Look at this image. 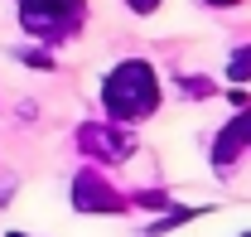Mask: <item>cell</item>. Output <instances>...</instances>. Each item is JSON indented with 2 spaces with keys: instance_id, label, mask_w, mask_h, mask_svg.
<instances>
[{
  "instance_id": "obj_1",
  "label": "cell",
  "mask_w": 251,
  "mask_h": 237,
  "mask_svg": "<svg viewBox=\"0 0 251 237\" xmlns=\"http://www.w3.org/2000/svg\"><path fill=\"white\" fill-rule=\"evenodd\" d=\"M101 107L111 121H145L159 112V73L145 59H126L101 83Z\"/></svg>"
},
{
  "instance_id": "obj_2",
  "label": "cell",
  "mask_w": 251,
  "mask_h": 237,
  "mask_svg": "<svg viewBox=\"0 0 251 237\" xmlns=\"http://www.w3.org/2000/svg\"><path fill=\"white\" fill-rule=\"evenodd\" d=\"M87 20V0H20V25L25 34L44 44H63L82 30Z\"/></svg>"
},
{
  "instance_id": "obj_3",
  "label": "cell",
  "mask_w": 251,
  "mask_h": 237,
  "mask_svg": "<svg viewBox=\"0 0 251 237\" xmlns=\"http://www.w3.org/2000/svg\"><path fill=\"white\" fill-rule=\"evenodd\" d=\"M77 146L87 150L92 160H106V165H121L135 155V136L121 131V126H82L77 131Z\"/></svg>"
},
{
  "instance_id": "obj_4",
  "label": "cell",
  "mask_w": 251,
  "mask_h": 237,
  "mask_svg": "<svg viewBox=\"0 0 251 237\" xmlns=\"http://www.w3.org/2000/svg\"><path fill=\"white\" fill-rule=\"evenodd\" d=\"M73 208H77V213H121L126 204L97 170H82V175L73 179Z\"/></svg>"
},
{
  "instance_id": "obj_5",
  "label": "cell",
  "mask_w": 251,
  "mask_h": 237,
  "mask_svg": "<svg viewBox=\"0 0 251 237\" xmlns=\"http://www.w3.org/2000/svg\"><path fill=\"white\" fill-rule=\"evenodd\" d=\"M247 146H251V107H242V112L218 131V141H213V165H218V170H232L237 155Z\"/></svg>"
},
{
  "instance_id": "obj_6",
  "label": "cell",
  "mask_w": 251,
  "mask_h": 237,
  "mask_svg": "<svg viewBox=\"0 0 251 237\" xmlns=\"http://www.w3.org/2000/svg\"><path fill=\"white\" fill-rule=\"evenodd\" d=\"M227 83H251V44H242L227 59Z\"/></svg>"
},
{
  "instance_id": "obj_7",
  "label": "cell",
  "mask_w": 251,
  "mask_h": 237,
  "mask_svg": "<svg viewBox=\"0 0 251 237\" xmlns=\"http://www.w3.org/2000/svg\"><path fill=\"white\" fill-rule=\"evenodd\" d=\"M179 88H184L188 97H208V92H213V83H203V78H188V83H179Z\"/></svg>"
},
{
  "instance_id": "obj_8",
  "label": "cell",
  "mask_w": 251,
  "mask_h": 237,
  "mask_svg": "<svg viewBox=\"0 0 251 237\" xmlns=\"http://www.w3.org/2000/svg\"><path fill=\"white\" fill-rule=\"evenodd\" d=\"M126 5H130L135 15H155V10H159V0H126Z\"/></svg>"
},
{
  "instance_id": "obj_9",
  "label": "cell",
  "mask_w": 251,
  "mask_h": 237,
  "mask_svg": "<svg viewBox=\"0 0 251 237\" xmlns=\"http://www.w3.org/2000/svg\"><path fill=\"white\" fill-rule=\"evenodd\" d=\"M208 5H237V0H208Z\"/></svg>"
},
{
  "instance_id": "obj_10",
  "label": "cell",
  "mask_w": 251,
  "mask_h": 237,
  "mask_svg": "<svg viewBox=\"0 0 251 237\" xmlns=\"http://www.w3.org/2000/svg\"><path fill=\"white\" fill-rule=\"evenodd\" d=\"M5 237H29V233H5Z\"/></svg>"
},
{
  "instance_id": "obj_11",
  "label": "cell",
  "mask_w": 251,
  "mask_h": 237,
  "mask_svg": "<svg viewBox=\"0 0 251 237\" xmlns=\"http://www.w3.org/2000/svg\"><path fill=\"white\" fill-rule=\"evenodd\" d=\"M242 237H251V233H242Z\"/></svg>"
}]
</instances>
